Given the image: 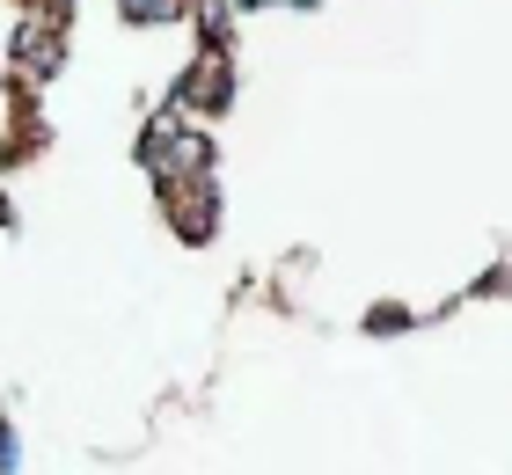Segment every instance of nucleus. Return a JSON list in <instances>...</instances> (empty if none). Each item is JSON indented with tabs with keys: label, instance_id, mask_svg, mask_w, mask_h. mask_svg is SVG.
I'll use <instances>...</instances> for the list:
<instances>
[{
	"label": "nucleus",
	"instance_id": "f257e3e1",
	"mask_svg": "<svg viewBox=\"0 0 512 475\" xmlns=\"http://www.w3.org/2000/svg\"><path fill=\"white\" fill-rule=\"evenodd\" d=\"M220 95H227V66H220V59H198V74H191V88H183V103L220 110Z\"/></svg>",
	"mask_w": 512,
	"mask_h": 475
},
{
	"label": "nucleus",
	"instance_id": "f03ea898",
	"mask_svg": "<svg viewBox=\"0 0 512 475\" xmlns=\"http://www.w3.org/2000/svg\"><path fill=\"white\" fill-rule=\"evenodd\" d=\"M183 0H125V15H176Z\"/></svg>",
	"mask_w": 512,
	"mask_h": 475
}]
</instances>
